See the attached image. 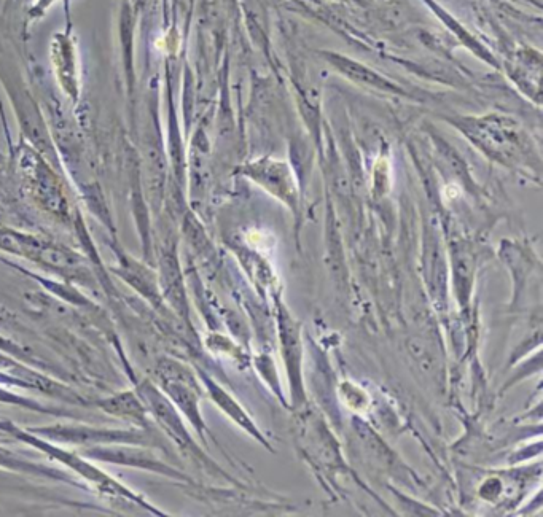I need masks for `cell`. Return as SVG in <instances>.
Returning <instances> with one entry per match:
<instances>
[{
  "instance_id": "cell-4",
  "label": "cell",
  "mask_w": 543,
  "mask_h": 517,
  "mask_svg": "<svg viewBox=\"0 0 543 517\" xmlns=\"http://www.w3.org/2000/svg\"><path fill=\"white\" fill-rule=\"evenodd\" d=\"M90 455L106 460V462L126 463V465L145 468V470H155L158 473H165V475L169 473V468L150 457L149 452L137 451V449L117 448L106 449V451L98 449V451H91Z\"/></svg>"
},
{
  "instance_id": "cell-1",
  "label": "cell",
  "mask_w": 543,
  "mask_h": 517,
  "mask_svg": "<svg viewBox=\"0 0 543 517\" xmlns=\"http://www.w3.org/2000/svg\"><path fill=\"white\" fill-rule=\"evenodd\" d=\"M50 438L66 443L96 444V443H137L141 436L136 432H115V430H98L86 427H50L42 430Z\"/></svg>"
},
{
  "instance_id": "cell-2",
  "label": "cell",
  "mask_w": 543,
  "mask_h": 517,
  "mask_svg": "<svg viewBox=\"0 0 543 517\" xmlns=\"http://www.w3.org/2000/svg\"><path fill=\"white\" fill-rule=\"evenodd\" d=\"M325 58L329 59V63L333 67L343 72L344 77L351 78L352 82L362 83V85H367L368 88H376V90L386 91V93L403 94V96L407 94L405 90L399 88L395 83L389 82L387 78L376 74L375 70L362 66V64L356 63V61H352L346 56L325 53Z\"/></svg>"
},
{
  "instance_id": "cell-5",
  "label": "cell",
  "mask_w": 543,
  "mask_h": 517,
  "mask_svg": "<svg viewBox=\"0 0 543 517\" xmlns=\"http://www.w3.org/2000/svg\"><path fill=\"white\" fill-rule=\"evenodd\" d=\"M99 406L107 413L131 420V422L144 425V427L145 422H147L144 416V406H142L141 401L134 397L133 393H122V395H117V397L110 398V400L101 401Z\"/></svg>"
},
{
  "instance_id": "cell-3",
  "label": "cell",
  "mask_w": 543,
  "mask_h": 517,
  "mask_svg": "<svg viewBox=\"0 0 543 517\" xmlns=\"http://www.w3.org/2000/svg\"><path fill=\"white\" fill-rule=\"evenodd\" d=\"M252 177L257 182L265 180V187L273 191V195L287 199V203L293 201L292 179L284 164L278 161H260L252 166Z\"/></svg>"
}]
</instances>
